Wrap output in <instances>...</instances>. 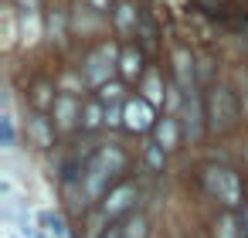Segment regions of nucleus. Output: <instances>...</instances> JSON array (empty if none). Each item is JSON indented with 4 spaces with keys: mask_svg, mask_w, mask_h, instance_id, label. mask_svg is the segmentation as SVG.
Returning <instances> with one entry per match:
<instances>
[{
    "mask_svg": "<svg viewBox=\"0 0 248 238\" xmlns=\"http://www.w3.org/2000/svg\"><path fill=\"white\" fill-rule=\"evenodd\" d=\"M123 167H126V157H123L119 146H102V150H95L92 160L85 163V174H82V180H85V197H99V194L106 190V184L123 174Z\"/></svg>",
    "mask_w": 248,
    "mask_h": 238,
    "instance_id": "obj_1",
    "label": "nucleus"
},
{
    "mask_svg": "<svg viewBox=\"0 0 248 238\" xmlns=\"http://www.w3.org/2000/svg\"><path fill=\"white\" fill-rule=\"evenodd\" d=\"M4 146H14V116L4 112Z\"/></svg>",
    "mask_w": 248,
    "mask_h": 238,
    "instance_id": "obj_14",
    "label": "nucleus"
},
{
    "mask_svg": "<svg viewBox=\"0 0 248 238\" xmlns=\"http://www.w3.org/2000/svg\"><path fill=\"white\" fill-rule=\"evenodd\" d=\"M123 126L133 129V133L150 129V126H153V102H146V99H129V102L123 106Z\"/></svg>",
    "mask_w": 248,
    "mask_h": 238,
    "instance_id": "obj_4",
    "label": "nucleus"
},
{
    "mask_svg": "<svg viewBox=\"0 0 248 238\" xmlns=\"http://www.w3.org/2000/svg\"><path fill=\"white\" fill-rule=\"evenodd\" d=\"M133 201H136V187H133V184H119V187L109 190V197H106V218H116V214L129 211Z\"/></svg>",
    "mask_w": 248,
    "mask_h": 238,
    "instance_id": "obj_5",
    "label": "nucleus"
},
{
    "mask_svg": "<svg viewBox=\"0 0 248 238\" xmlns=\"http://www.w3.org/2000/svg\"><path fill=\"white\" fill-rule=\"evenodd\" d=\"M34 136H38V143H41V146H48V126H45V119H38V123H34Z\"/></svg>",
    "mask_w": 248,
    "mask_h": 238,
    "instance_id": "obj_15",
    "label": "nucleus"
},
{
    "mask_svg": "<svg viewBox=\"0 0 248 238\" xmlns=\"http://www.w3.org/2000/svg\"><path fill=\"white\" fill-rule=\"evenodd\" d=\"M106 238H123V231H119V228H109V231H106Z\"/></svg>",
    "mask_w": 248,
    "mask_h": 238,
    "instance_id": "obj_18",
    "label": "nucleus"
},
{
    "mask_svg": "<svg viewBox=\"0 0 248 238\" xmlns=\"http://www.w3.org/2000/svg\"><path fill=\"white\" fill-rule=\"evenodd\" d=\"M38 238H72V235H68V228H65L62 214L45 211V214H41V231H38Z\"/></svg>",
    "mask_w": 248,
    "mask_h": 238,
    "instance_id": "obj_7",
    "label": "nucleus"
},
{
    "mask_svg": "<svg viewBox=\"0 0 248 238\" xmlns=\"http://www.w3.org/2000/svg\"><path fill=\"white\" fill-rule=\"evenodd\" d=\"M116 62H119V58H116V48H112V45H99V48L89 55V62H85V82H89V85L109 82Z\"/></svg>",
    "mask_w": 248,
    "mask_h": 238,
    "instance_id": "obj_3",
    "label": "nucleus"
},
{
    "mask_svg": "<svg viewBox=\"0 0 248 238\" xmlns=\"http://www.w3.org/2000/svg\"><path fill=\"white\" fill-rule=\"evenodd\" d=\"M140 68H143L140 51H136V48H126V51H123V58H119V72H123L126 79H136V75H140Z\"/></svg>",
    "mask_w": 248,
    "mask_h": 238,
    "instance_id": "obj_9",
    "label": "nucleus"
},
{
    "mask_svg": "<svg viewBox=\"0 0 248 238\" xmlns=\"http://www.w3.org/2000/svg\"><path fill=\"white\" fill-rule=\"evenodd\" d=\"M156 143H160L163 150H170V146L177 143V119H173V116H163V123L156 126Z\"/></svg>",
    "mask_w": 248,
    "mask_h": 238,
    "instance_id": "obj_10",
    "label": "nucleus"
},
{
    "mask_svg": "<svg viewBox=\"0 0 248 238\" xmlns=\"http://www.w3.org/2000/svg\"><path fill=\"white\" fill-rule=\"evenodd\" d=\"M143 89H146V102H156V99H163V92H160V75H156V72L146 79V85H143Z\"/></svg>",
    "mask_w": 248,
    "mask_h": 238,
    "instance_id": "obj_13",
    "label": "nucleus"
},
{
    "mask_svg": "<svg viewBox=\"0 0 248 238\" xmlns=\"http://www.w3.org/2000/svg\"><path fill=\"white\" fill-rule=\"evenodd\" d=\"M92 4H95V7L102 11V7H109V0H92Z\"/></svg>",
    "mask_w": 248,
    "mask_h": 238,
    "instance_id": "obj_19",
    "label": "nucleus"
},
{
    "mask_svg": "<svg viewBox=\"0 0 248 238\" xmlns=\"http://www.w3.org/2000/svg\"><path fill=\"white\" fill-rule=\"evenodd\" d=\"M204 184H207V190H211L221 204H228V207H234V204L241 201V180H238V174L228 170V167H207V170H204Z\"/></svg>",
    "mask_w": 248,
    "mask_h": 238,
    "instance_id": "obj_2",
    "label": "nucleus"
},
{
    "mask_svg": "<svg viewBox=\"0 0 248 238\" xmlns=\"http://www.w3.org/2000/svg\"><path fill=\"white\" fill-rule=\"evenodd\" d=\"M245 228H248V207H245Z\"/></svg>",
    "mask_w": 248,
    "mask_h": 238,
    "instance_id": "obj_20",
    "label": "nucleus"
},
{
    "mask_svg": "<svg viewBox=\"0 0 248 238\" xmlns=\"http://www.w3.org/2000/svg\"><path fill=\"white\" fill-rule=\"evenodd\" d=\"M119 231H123V238H146V221H143L140 214H133Z\"/></svg>",
    "mask_w": 248,
    "mask_h": 238,
    "instance_id": "obj_11",
    "label": "nucleus"
},
{
    "mask_svg": "<svg viewBox=\"0 0 248 238\" xmlns=\"http://www.w3.org/2000/svg\"><path fill=\"white\" fill-rule=\"evenodd\" d=\"M173 62H177V85L184 89V95H194V62H190V55L177 51Z\"/></svg>",
    "mask_w": 248,
    "mask_h": 238,
    "instance_id": "obj_6",
    "label": "nucleus"
},
{
    "mask_svg": "<svg viewBox=\"0 0 248 238\" xmlns=\"http://www.w3.org/2000/svg\"><path fill=\"white\" fill-rule=\"evenodd\" d=\"M17 4H21V11H34V7H38V0H17Z\"/></svg>",
    "mask_w": 248,
    "mask_h": 238,
    "instance_id": "obj_17",
    "label": "nucleus"
},
{
    "mask_svg": "<svg viewBox=\"0 0 248 238\" xmlns=\"http://www.w3.org/2000/svg\"><path fill=\"white\" fill-rule=\"evenodd\" d=\"M55 123H58L62 129L75 123V99H72V95H62V99L55 102Z\"/></svg>",
    "mask_w": 248,
    "mask_h": 238,
    "instance_id": "obj_8",
    "label": "nucleus"
},
{
    "mask_svg": "<svg viewBox=\"0 0 248 238\" xmlns=\"http://www.w3.org/2000/svg\"><path fill=\"white\" fill-rule=\"evenodd\" d=\"M133 21V7H119V28H129Z\"/></svg>",
    "mask_w": 248,
    "mask_h": 238,
    "instance_id": "obj_16",
    "label": "nucleus"
},
{
    "mask_svg": "<svg viewBox=\"0 0 248 238\" xmlns=\"http://www.w3.org/2000/svg\"><path fill=\"white\" fill-rule=\"evenodd\" d=\"M99 123H106V112H102L99 106H85V109H82V126H85V129H95Z\"/></svg>",
    "mask_w": 248,
    "mask_h": 238,
    "instance_id": "obj_12",
    "label": "nucleus"
}]
</instances>
